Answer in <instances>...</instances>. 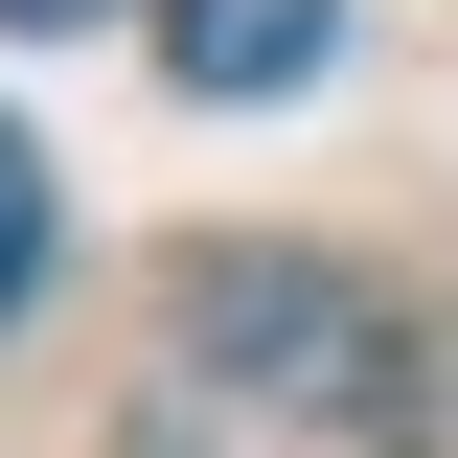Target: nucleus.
I'll return each mask as SVG.
<instances>
[{
  "label": "nucleus",
  "mask_w": 458,
  "mask_h": 458,
  "mask_svg": "<svg viewBox=\"0 0 458 458\" xmlns=\"http://www.w3.org/2000/svg\"><path fill=\"white\" fill-rule=\"evenodd\" d=\"M0 23H23V47H69V23H114V0H0Z\"/></svg>",
  "instance_id": "obj_4"
},
{
  "label": "nucleus",
  "mask_w": 458,
  "mask_h": 458,
  "mask_svg": "<svg viewBox=\"0 0 458 458\" xmlns=\"http://www.w3.org/2000/svg\"><path fill=\"white\" fill-rule=\"evenodd\" d=\"M138 458H436V367L321 252H183L161 367H138Z\"/></svg>",
  "instance_id": "obj_1"
},
{
  "label": "nucleus",
  "mask_w": 458,
  "mask_h": 458,
  "mask_svg": "<svg viewBox=\"0 0 458 458\" xmlns=\"http://www.w3.org/2000/svg\"><path fill=\"white\" fill-rule=\"evenodd\" d=\"M321 47H344V0H183L161 23V69L207 114H252V92H321Z\"/></svg>",
  "instance_id": "obj_2"
},
{
  "label": "nucleus",
  "mask_w": 458,
  "mask_h": 458,
  "mask_svg": "<svg viewBox=\"0 0 458 458\" xmlns=\"http://www.w3.org/2000/svg\"><path fill=\"white\" fill-rule=\"evenodd\" d=\"M47 298V161H23V114H0V321Z\"/></svg>",
  "instance_id": "obj_3"
}]
</instances>
